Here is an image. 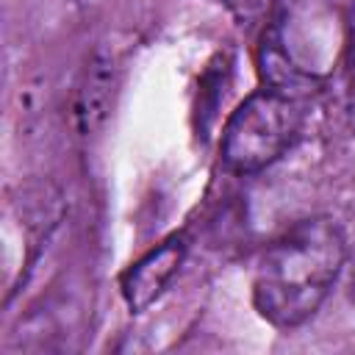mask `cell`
<instances>
[{
  "mask_svg": "<svg viewBox=\"0 0 355 355\" xmlns=\"http://www.w3.org/2000/svg\"><path fill=\"white\" fill-rule=\"evenodd\" d=\"M347 263V239L336 219L308 216L275 239L252 277V305L275 327H300L316 316Z\"/></svg>",
  "mask_w": 355,
  "mask_h": 355,
  "instance_id": "6da1fadb",
  "label": "cell"
},
{
  "mask_svg": "<svg viewBox=\"0 0 355 355\" xmlns=\"http://www.w3.org/2000/svg\"><path fill=\"white\" fill-rule=\"evenodd\" d=\"M302 105L297 94L261 89L250 94L227 116L222 128L219 155L227 172L255 175L272 166L300 136Z\"/></svg>",
  "mask_w": 355,
  "mask_h": 355,
  "instance_id": "7a4b0ae2",
  "label": "cell"
},
{
  "mask_svg": "<svg viewBox=\"0 0 355 355\" xmlns=\"http://www.w3.org/2000/svg\"><path fill=\"white\" fill-rule=\"evenodd\" d=\"M186 250H189V244L183 236H169L155 250L141 255L122 275L119 288H122V300L130 308V313L147 311L166 291V286L175 280V275L180 272V266L186 261Z\"/></svg>",
  "mask_w": 355,
  "mask_h": 355,
  "instance_id": "3957f363",
  "label": "cell"
},
{
  "mask_svg": "<svg viewBox=\"0 0 355 355\" xmlns=\"http://www.w3.org/2000/svg\"><path fill=\"white\" fill-rule=\"evenodd\" d=\"M116 86V67L111 55H92L80 80L78 92L72 100V122L78 136H92L103 128L108 111H111V97Z\"/></svg>",
  "mask_w": 355,
  "mask_h": 355,
  "instance_id": "277c9868",
  "label": "cell"
},
{
  "mask_svg": "<svg viewBox=\"0 0 355 355\" xmlns=\"http://www.w3.org/2000/svg\"><path fill=\"white\" fill-rule=\"evenodd\" d=\"M344 64H347V92H344V108L347 122L355 133V3L344 19Z\"/></svg>",
  "mask_w": 355,
  "mask_h": 355,
  "instance_id": "5b68a950",
  "label": "cell"
},
{
  "mask_svg": "<svg viewBox=\"0 0 355 355\" xmlns=\"http://www.w3.org/2000/svg\"><path fill=\"white\" fill-rule=\"evenodd\" d=\"M216 3H222L225 8H230L233 17H236L241 25H252V22L269 19L277 0H216Z\"/></svg>",
  "mask_w": 355,
  "mask_h": 355,
  "instance_id": "8992f818",
  "label": "cell"
},
{
  "mask_svg": "<svg viewBox=\"0 0 355 355\" xmlns=\"http://www.w3.org/2000/svg\"><path fill=\"white\" fill-rule=\"evenodd\" d=\"M352 302H355V258H352Z\"/></svg>",
  "mask_w": 355,
  "mask_h": 355,
  "instance_id": "52a82bcc",
  "label": "cell"
}]
</instances>
